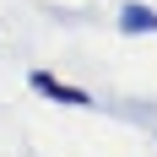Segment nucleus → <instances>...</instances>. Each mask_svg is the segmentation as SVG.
Here are the masks:
<instances>
[{"label": "nucleus", "mask_w": 157, "mask_h": 157, "mask_svg": "<svg viewBox=\"0 0 157 157\" xmlns=\"http://www.w3.org/2000/svg\"><path fill=\"white\" fill-rule=\"evenodd\" d=\"M33 92L54 98V103H71V109H87V103H92V92H81V87H71V81H60V76H49V71H33Z\"/></svg>", "instance_id": "1"}, {"label": "nucleus", "mask_w": 157, "mask_h": 157, "mask_svg": "<svg viewBox=\"0 0 157 157\" xmlns=\"http://www.w3.org/2000/svg\"><path fill=\"white\" fill-rule=\"evenodd\" d=\"M119 33H130V38H136V33H157V11L141 6V0L125 6V11H119Z\"/></svg>", "instance_id": "2"}]
</instances>
